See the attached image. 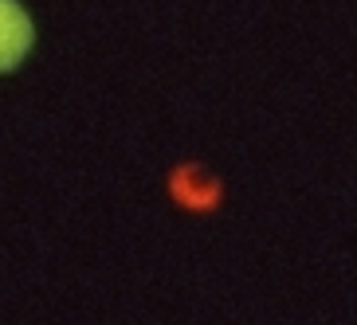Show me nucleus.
Listing matches in <instances>:
<instances>
[{"label":"nucleus","instance_id":"1","mask_svg":"<svg viewBox=\"0 0 357 325\" xmlns=\"http://www.w3.org/2000/svg\"><path fill=\"white\" fill-rule=\"evenodd\" d=\"M32 47V20L16 0H0V71H12Z\"/></svg>","mask_w":357,"mask_h":325}]
</instances>
